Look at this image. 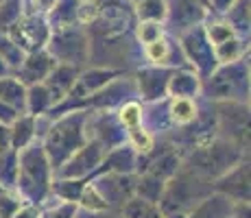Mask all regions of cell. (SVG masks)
Masks as SVG:
<instances>
[{"label":"cell","instance_id":"obj_12","mask_svg":"<svg viewBox=\"0 0 251 218\" xmlns=\"http://www.w3.org/2000/svg\"><path fill=\"white\" fill-rule=\"evenodd\" d=\"M212 188L229 196L234 203H249V162L240 159L236 166H231L216 181H212Z\"/></svg>","mask_w":251,"mask_h":218},{"label":"cell","instance_id":"obj_28","mask_svg":"<svg viewBox=\"0 0 251 218\" xmlns=\"http://www.w3.org/2000/svg\"><path fill=\"white\" fill-rule=\"evenodd\" d=\"M26 11V0H2L0 2V33H7L22 13Z\"/></svg>","mask_w":251,"mask_h":218},{"label":"cell","instance_id":"obj_2","mask_svg":"<svg viewBox=\"0 0 251 218\" xmlns=\"http://www.w3.org/2000/svg\"><path fill=\"white\" fill-rule=\"evenodd\" d=\"M52 166L48 162L42 140L35 138L31 144L18 151V177H16V190L26 203L42 205L50 196V183H52Z\"/></svg>","mask_w":251,"mask_h":218},{"label":"cell","instance_id":"obj_38","mask_svg":"<svg viewBox=\"0 0 251 218\" xmlns=\"http://www.w3.org/2000/svg\"><path fill=\"white\" fill-rule=\"evenodd\" d=\"M7 148H11L9 146V127H4V124L0 122V153L7 151Z\"/></svg>","mask_w":251,"mask_h":218},{"label":"cell","instance_id":"obj_33","mask_svg":"<svg viewBox=\"0 0 251 218\" xmlns=\"http://www.w3.org/2000/svg\"><path fill=\"white\" fill-rule=\"evenodd\" d=\"M0 57L7 61V66L11 68V72L16 70V68L20 66V61L24 59V50L11 42V37H9L7 33H0Z\"/></svg>","mask_w":251,"mask_h":218},{"label":"cell","instance_id":"obj_5","mask_svg":"<svg viewBox=\"0 0 251 218\" xmlns=\"http://www.w3.org/2000/svg\"><path fill=\"white\" fill-rule=\"evenodd\" d=\"M240 159H245V151L240 144L227 138H214L195 148L186 168L207 179V181H216L221 174H225L231 166H236Z\"/></svg>","mask_w":251,"mask_h":218},{"label":"cell","instance_id":"obj_20","mask_svg":"<svg viewBox=\"0 0 251 218\" xmlns=\"http://www.w3.org/2000/svg\"><path fill=\"white\" fill-rule=\"evenodd\" d=\"M166 116L168 122L175 127H188L199 118L197 98H166Z\"/></svg>","mask_w":251,"mask_h":218},{"label":"cell","instance_id":"obj_8","mask_svg":"<svg viewBox=\"0 0 251 218\" xmlns=\"http://www.w3.org/2000/svg\"><path fill=\"white\" fill-rule=\"evenodd\" d=\"M50 33H52V26L46 16L35 11H24L20 20L7 31V35L24 52H33V50L46 48L48 40H50Z\"/></svg>","mask_w":251,"mask_h":218},{"label":"cell","instance_id":"obj_21","mask_svg":"<svg viewBox=\"0 0 251 218\" xmlns=\"http://www.w3.org/2000/svg\"><path fill=\"white\" fill-rule=\"evenodd\" d=\"M55 105H52L50 98V92L46 90L44 83H33L26 85V98H24V114L28 116H46Z\"/></svg>","mask_w":251,"mask_h":218},{"label":"cell","instance_id":"obj_37","mask_svg":"<svg viewBox=\"0 0 251 218\" xmlns=\"http://www.w3.org/2000/svg\"><path fill=\"white\" fill-rule=\"evenodd\" d=\"M11 218H40V205H35V203H22V207Z\"/></svg>","mask_w":251,"mask_h":218},{"label":"cell","instance_id":"obj_44","mask_svg":"<svg viewBox=\"0 0 251 218\" xmlns=\"http://www.w3.org/2000/svg\"><path fill=\"white\" fill-rule=\"evenodd\" d=\"M0 2H2V0H0Z\"/></svg>","mask_w":251,"mask_h":218},{"label":"cell","instance_id":"obj_43","mask_svg":"<svg viewBox=\"0 0 251 218\" xmlns=\"http://www.w3.org/2000/svg\"><path fill=\"white\" fill-rule=\"evenodd\" d=\"M231 218H236V216H231Z\"/></svg>","mask_w":251,"mask_h":218},{"label":"cell","instance_id":"obj_25","mask_svg":"<svg viewBox=\"0 0 251 218\" xmlns=\"http://www.w3.org/2000/svg\"><path fill=\"white\" fill-rule=\"evenodd\" d=\"M164 186H166V181L160 179V177H155V174L136 172V194L133 196L147 198V201H153V203H160Z\"/></svg>","mask_w":251,"mask_h":218},{"label":"cell","instance_id":"obj_17","mask_svg":"<svg viewBox=\"0 0 251 218\" xmlns=\"http://www.w3.org/2000/svg\"><path fill=\"white\" fill-rule=\"evenodd\" d=\"M234 207L236 203L229 196L212 190L195 207H190L183 218H231L234 216Z\"/></svg>","mask_w":251,"mask_h":218},{"label":"cell","instance_id":"obj_10","mask_svg":"<svg viewBox=\"0 0 251 218\" xmlns=\"http://www.w3.org/2000/svg\"><path fill=\"white\" fill-rule=\"evenodd\" d=\"M107 146L100 140L90 138L76 153H72L64 164L55 170V177H66V179H90L100 166Z\"/></svg>","mask_w":251,"mask_h":218},{"label":"cell","instance_id":"obj_13","mask_svg":"<svg viewBox=\"0 0 251 218\" xmlns=\"http://www.w3.org/2000/svg\"><path fill=\"white\" fill-rule=\"evenodd\" d=\"M55 57L42 48V50H33V52H24V59L20 61V66L13 70V74L22 81L24 85H33V83H42L48 76V72L55 68Z\"/></svg>","mask_w":251,"mask_h":218},{"label":"cell","instance_id":"obj_26","mask_svg":"<svg viewBox=\"0 0 251 218\" xmlns=\"http://www.w3.org/2000/svg\"><path fill=\"white\" fill-rule=\"evenodd\" d=\"M131 11H133L136 22H142V20L166 22L168 4H166V0H140V2L131 4Z\"/></svg>","mask_w":251,"mask_h":218},{"label":"cell","instance_id":"obj_45","mask_svg":"<svg viewBox=\"0 0 251 218\" xmlns=\"http://www.w3.org/2000/svg\"><path fill=\"white\" fill-rule=\"evenodd\" d=\"M120 218H123V216H120Z\"/></svg>","mask_w":251,"mask_h":218},{"label":"cell","instance_id":"obj_1","mask_svg":"<svg viewBox=\"0 0 251 218\" xmlns=\"http://www.w3.org/2000/svg\"><path fill=\"white\" fill-rule=\"evenodd\" d=\"M90 111L88 109H68L55 116L48 129L42 135V146L52 166V172L76 153L90 140Z\"/></svg>","mask_w":251,"mask_h":218},{"label":"cell","instance_id":"obj_39","mask_svg":"<svg viewBox=\"0 0 251 218\" xmlns=\"http://www.w3.org/2000/svg\"><path fill=\"white\" fill-rule=\"evenodd\" d=\"M4 74H13V72H11V68L7 66V61L0 57V76H4Z\"/></svg>","mask_w":251,"mask_h":218},{"label":"cell","instance_id":"obj_32","mask_svg":"<svg viewBox=\"0 0 251 218\" xmlns=\"http://www.w3.org/2000/svg\"><path fill=\"white\" fill-rule=\"evenodd\" d=\"M22 203L26 201L20 196L16 188H2L0 190V218H11L22 207Z\"/></svg>","mask_w":251,"mask_h":218},{"label":"cell","instance_id":"obj_6","mask_svg":"<svg viewBox=\"0 0 251 218\" xmlns=\"http://www.w3.org/2000/svg\"><path fill=\"white\" fill-rule=\"evenodd\" d=\"M46 50L55 57L57 64H68L81 70V68H85V61L92 55L90 31H85V26L81 22L52 28Z\"/></svg>","mask_w":251,"mask_h":218},{"label":"cell","instance_id":"obj_29","mask_svg":"<svg viewBox=\"0 0 251 218\" xmlns=\"http://www.w3.org/2000/svg\"><path fill=\"white\" fill-rule=\"evenodd\" d=\"M18 177V151L7 148L0 153V186L2 188H16Z\"/></svg>","mask_w":251,"mask_h":218},{"label":"cell","instance_id":"obj_22","mask_svg":"<svg viewBox=\"0 0 251 218\" xmlns=\"http://www.w3.org/2000/svg\"><path fill=\"white\" fill-rule=\"evenodd\" d=\"M179 168H181L179 153L173 151V148H168V151L155 155V157H153L151 162L144 166V170H138V172H151V174H155V177L164 179V181H168V179L179 170Z\"/></svg>","mask_w":251,"mask_h":218},{"label":"cell","instance_id":"obj_36","mask_svg":"<svg viewBox=\"0 0 251 218\" xmlns=\"http://www.w3.org/2000/svg\"><path fill=\"white\" fill-rule=\"evenodd\" d=\"M20 114H22L20 109L11 107V105H7V103H0V122H2L4 127H9V124H11Z\"/></svg>","mask_w":251,"mask_h":218},{"label":"cell","instance_id":"obj_19","mask_svg":"<svg viewBox=\"0 0 251 218\" xmlns=\"http://www.w3.org/2000/svg\"><path fill=\"white\" fill-rule=\"evenodd\" d=\"M35 138H40L37 133V118L28 114H20L11 124H9V146L13 151H20L26 144H31Z\"/></svg>","mask_w":251,"mask_h":218},{"label":"cell","instance_id":"obj_16","mask_svg":"<svg viewBox=\"0 0 251 218\" xmlns=\"http://www.w3.org/2000/svg\"><path fill=\"white\" fill-rule=\"evenodd\" d=\"M168 98H199L201 76L192 68H173L166 83Z\"/></svg>","mask_w":251,"mask_h":218},{"label":"cell","instance_id":"obj_3","mask_svg":"<svg viewBox=\"0 0 251 218\" xmlns=\"http://www.w3.org/2000/svg\"><path fill=\"white\" fill-rule=\"evenodd\" d=\"M201 96L212 103H249V61L247 55L229 64H219L201 79Z\"/></svg>","mask_w":251,"mask_h":218},{"label":"cell","instance_id":"obj_15","mask_svg":"<svg viewBox=\"0 0 251 218\" xmlns=\"http://www.w3.org/2000/svg\"><path fill=\"white\" fill-rule=\"evenodd\" d=\"M144 48V57H147L149 61H151V66H164V68H188L183 66L181 61H177V57L179 59H186L179 48V42L171 40L168 35H162L160 40L147 44ZM188 64V61H186Z\"/></svg>","mask_w":251,"mask_h":218},{"label":"cell","instance_id":"obj_41","mask_svg":"<svg viewBox=\"0 0 251 218\" xmlns=\"http://www.w3.org/2000/svg\"><path fill=\"white\" fill-rule=\"evenodd\" d=\"M129 2H131V4H136V2H140V0H129Z\"/></svg>","mask_w":251,"mask_h":218},{"label":"cell","instance_id":"obj_4","mask_svg":"<svg viewBox=\"0 0 251 218\" xmlns=\"http://www.w3.org/2000/svg\"><path fill=\"white\" fill-rule=\"evenodd\" d=\"M212 190H214L212 181L199 177L188 168H179L164 186L160 207L166 218H183L190 207H195Z\"/></svg>","mask_w":251,"mask_h":218},{"label":"cell","instance_id":"obj_7","mask_svg":"<svg viewBox=\"0 0 251 218\" xmlns=\"http://www.w3.org/2000/svg\"><path fill=\"white\" fill-rule=\"evenodd\" d=\"M177 42H179V48H181L183 57H186L188 66H190L201 79H205V76L219 66L214 48H212V44L205 35L203 22L181 31L179 35H177Z\"/></svg>","mask_w":251,"mask_h":218},{"label":"cell","instance_id":"obj_11","mask_svg":"<svg viewBox=\"0 0 251 218\" xmlns=\"http://www.w3.org/2000/svg\"><path fill=\"white\" fill-rule=\"evenodd\" d=\"M173 68L164 66H147L142 70L136 72V92L138 98H142V103H155V100H164L166 96V83L171 76Z\"/></svg>","mask_w":251,"mask_h":218},{"label":"cell","instance_id":"obj_24","mask_svg":"<svg viewBox=\"0 0 251 218\" xmlns=\"http://www.w3.org/2000/svg\"><path fill=\"white\" fill-rule=\"evenodd\" d=\"M123 218H166L160 207V203L147 201V198L131 196L123 207H120Z\"/></svg>","mask_w":251,"mask_h":218},{"label":"cell","instance_id":"obj_23","mask_svg":"<svg viewBox=\"0 0 251 218\" xmlns=\"http://www.w3.org/2000/svg\"><path fill=\"white\" fill-rule=\"evenodd\" d=\"M24 98H26V85L16 74L0 76V103L11 105L24 114Z\"/></svg>","mask_w":251,"mask_h":218},{"label":"cell","instance_id":"obj_30","mask_svg":"<svg viewBox=\"0 0 251 218\" xmlns=\"http://www.w3.org/2000/svg\"><path fill=\"white\" fill-rule=\"evenodd\" d=\"M116 118H118V122L125 127V131L136 129L140 124H144L142 122V105H140L138 100H125L118 107Z\"/></svg>","mask_w":251,"mask_h":218},{"label":"cell","instance_id":"obj_14","mask_svg":"<svg viewBox=\"0 0 251 218\" xmlns=\"http://www.w3.org/2000/svg\"><path fill=\"white\" fill-rule=\"evenodd\" d=\"M140 170V153L131 146L129 142L116 144V146L107 148L100 166L96 168L94 174L100 172H138ZM92 174V177H94Z\"/></svg>","mask_w":251,"mask_h":218},{"label":"cell","instance_id":"obj_27","mask_svg":"<svg viewBox=\"0 0 251 218\" xmlns=\"http://www.w3.org/2000/svg\"><path fill=\"white\" fill-rule=\"evenodd\" d=\"M79 210L81 207L75 201L48 196L40 205V218H79Z\"/></svg>","mask_w":251,"mask_h":218},{"label":"cell","instance_id":"obj_40","mask_svg":"<svg viewBox=\"0 0 251 218\" xmlns=\"http://www.w3.org/2000/svg\"><path fill=\"white\" fill-rule=\"evenodd\" d=\"M81 4H88V2H94V0H79Z\"/></svg>","mask_w":251,"mask_h":218},{"label":"cell","instance_id":"obj_42","mask_svg":"<svg viewBox=\"0 0 251 218\" xmlns=\"http://www.w3.org/2000/svg\"><path fill=\"white\" fill-rule=\"evenodd\" d=\"M0 190H2V186H0Z\"/></svg>","mask_w":251,"mask_h":218},{"label":"cell","instance_id":"obj_31","mask_svg":"<svg viewBox=\"0 0 251 218\" xmlns=\"http://www.w3.org/2000/svg\"><path fill=\"white\" fill-rule=\"evenodd\" d=\"M162 35H166V24L164 22H153V20H142L136 22V37L142 46L160 40Z\"/></svg>","mask_w":251,"mask_h":218},{"label":"cell","instance_id":"obj_9","mask_svg":"<svg viewBox=\"0 0 251 218\" xmlns=\"http://www.w3.org/2000/svg\"><path fill=\"white\" fill-rule=\"evenodd\" d=\"M88 181L96 188L107 210H120L136 194V172H100Z\"/></svg>","mask_w":251,"mask_h":218},{"label":"cell","instance_id":"obj_35","mask_svg":"<svg viewBox=\"0 0 251 218\" xmlns=\"http://www.w3.org/2000/svg\"><path fill=\"white\" fill-rule=\"evenodd\" d=\"M57 0H28L26 2V11H35V13H42V16H48V13L55 9Z\"/></svg>","mask_w":251,"mask_h":218},{"label":"cell","instance_id":"obj_34","mask_svg":"<svg viewBox=\"0 0 251 218\" xmlns=\"http://www.w3.org/2000/svg\"><path fill=\"white\" fill-rule=\"evenodd\" d=\"M236 0H205L207 4V16H221L223 18L225 13L234 7Z\"/></svg>","mask_w":251,"mask_h":218},{"label":"cell","instance_id":"obj_18","mask_svg":"<svg viewBox=\"0 0 251 218\" xmlns=\"http://www.w3.org/2000/svg\"><path fill=\"white\" fill-rule=\"evenodd\" d=\"M76 74H79V68L68 66V64H55V68H52L46 79L42 81V83L46 85V90L50 92V98H52L55 107L68 96V92L72 90V85H75V81H76Z\"/></svg>","mask_w":251,"mask_h":218}]
</instances>
